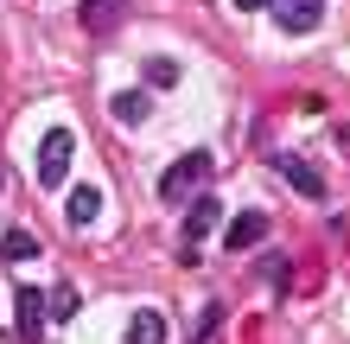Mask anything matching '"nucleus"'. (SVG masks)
Returning <instances> with one entry per match:
<instances>
[{
    "instance_id": "1",
    "label": "nucleus",
    "mask_w": 350,
    "mask_h": 344,
    "mask_svg": "<svg viewBox=\"0 0 350 344\" xmlns=\"http://www.w3.org/2000/svg\"><path fill=\"white\" fill-rule=\"evenodd\" d=\"M204 178H211V153H204V147H191L185 159H172V166L159 172V198L185 204V198H198V191H204Z\"/></svg>"
},
{
    "instance_id": "16",
    "label": "nucleus",
    "mask_w": 350,
    "mask_h": 344,
    "mask_svg": "<svg viewBox=\"0 0 350 344\" xmlns=\"http://www.w3.org/2000/svg\"><path fill=\"white\" fill-rule=\"evenodd\" d=\"M0 191H7V172H0Z\"/></svg>"
},
{
    "instance_id": "8",
    "label": "nucleus",
    "mask_w": 350,
    "mask_h": 344,
    "mask_svg": "<svg viewBox=\"0 0 350 344\" xmlns=\"http://www.w3.org/2000/svg\"><path fill=\"white\" fill-rule=\"evenodd\" d=\"M261 236H267V217H261V211H242V217L223 224V249H255Z\"/></svg>"
},
{
    "instance_id": "5",
    "label": "nucleus",
    "mask_w": 350,
    "mask_h": 344,
    "mask_svg": "<svg viewBox=\"0 0 350 344\" xmlns=\"http://www.w3.org/2000/svg\"><path fill=\"white\" fill-rule=\"evenodd\" d=\"M325 19V0H274V26L280 32H312Z\"/></svg>"
},
{
    "instance_id": "11",
    "label": "nucleus",
    "mask_w": 350,
    "mask_h": 344,
    "mask_svg": "<svg viewBox=\"0 0 350 344\" xmlns=\"http://www.w3.org/2000/svg\"><path fill=\"white\" fill-rule=\"evenodd\" d=\"M128 344H166V319H159L153 306H140L128 319Z\"/></svg>"
},
{
    "instance_id": "7",
    "label": "nucleus",
    "mask_w": 350,
    "mask_h": 344,
    "mask_svg": "<svg viewBox=\"0 0 350 344\" xmlns=\"http://www.w3.org/2000/svg\"><path fill=\"white\" fill-rule=\"evenodd\" d=\"M13 300H19V306H13L19 338H32V344H38V332H45V319H51V300H45V293H32V287H19Z\"/></svg>"
},
{
    "instance_id": "2",
    "label": "nucleus",
    "mask_w": 350,
    "mask_h": 344,
    "mask_svg": "<svg viewBox=\"0 0 350 344\" xmlns=\"http://www.w3.org/2000/svg\"><path fill=\"white\" fill-rule=\"evenodd\" d=\"M70 159H77V134H70V128H51L45 140H38V185L57 191V185L70 178Z\"/></svg>"
},
{
    "instance_id": "3",
    "label": "nucleus",
    "mask_w": 350,
    "mask_h": 344,
    "mask_svg": "<svg viewBox=\"0 0 350 344\" xmlns=\"http://www.w3.org/2000/svg\"><path fill=\"white\" fill-rule=\"evenodd\" d=\"M217 230V198H191V211H185V230H178V261H198V242Z\"/></svg>"
},
{
    "instance_id": "15",
    "label": "nucleus",
    "mask_w": 350,
    "mask_h": 344,
    "mask_svg": "<svg viewBox=\"0 0 350 344\" xmlns=\"http://www.w3.org/2000/svg\"><path fill=\"white\" fill-rule=\"evenodd\" d=\"M236 7H242V13H261V7H274V0H236Z\"/></svg>"
},
{
    "instance_id": "10",
    "label": "nucleus",
    "mask_w": 350,
    "mask_h": 344,
    "mask_svg": "<svg viewBox=\"0 0 350 344\" xmlns=\"http://www.w3.org/2000/svg\"><path fill=\"white\" fill-rule=\"evenodd\" d=\"M109 115L121 121V128H134V121H147V115H153V103H147V90H121L115 103H109Z\"/></svg>"
},
{
    "instance_id": "13",
    "label": "nucleus",
    "mask_w": 350,
    "mask_h": 344,
    "mask_svg": "<svg viewBox=\"0 0 350 344\" xmlns=\"http://www.w3.org/2000/svg\"><path fill=\"white\" fill-rule=\"evenodd\" d=\"M147 83L153 90H172L178 83V64H172V57H147Z\"/></svg>"
},
{
    "instance_id": "14",
    "label": "nucleus",
    "mask_w": 350,
    "mask_h": 344,
    "mask_svg": "<svg viewBox=\"0 0 350 344\" xmlns=\"http://www.w3.org/2000/svg\"><path fill=\"white\" fill-rule=\"evenodd\" d=\"M45 300H51V319H77V306H83V300H77V287H51Z\"/></svg>"
},
{
    "instance_id": "4",
    "label": "nucleus",
    "mask_w": 350,
    "mask_h": 344,
    "mask_svg": "<svg viewBox=\"0 0 350 344\" xmlns=\"http://www.w3.org/2000/svg\"><path fill=\"white\" fill-rule=\"evenodd\" d=\"M274 172L293 185L299 198H312V204H325V172L312 166V159H299V153H274Z\"/></svg>"
},
{
    "instance_id": "12",
    "label": "nucleus",
    "mask_w": 350,
    "mask_h": 344,
    "mask_svg": "<svg viewBox=\"0 0 350 344\" xmlns=\"http://www.w3.org/2000/svg\"><path fill=\"white\" fill-rule=\"evenodd\" d=\"M38 249H45V242H38L32 230H7L0 236V261H38Z\"/></svg>"
},
{
    "instance_id": "6",
    "label": "nucleus",
    "mask_w": 350,
    "mask_h": 344,
    "mask_svg": "<svg viewBox=\"0 0 350 344\" xmlns=\"http://www.w3.org/2000/svg\"><path fill=\"white\" fill-rule=\"evenodd\" d=\"M121 13H128V0H77V19H83V32L109 38L121 26Z\"/></svg>"
},
{
    "instance_id": "9",
    "label": "nucleus",
    "mask_w": 350,
    "mask_h": 344,
    "mask_svg": "<svg viewBox=\"0 0 350 344\" xmlns=\"http://www.w3.org/2000/svg\"><path fill=\"white\" fill-rule=\"evenodd\" d=\"M96 217H102V191H96V185H77L70 204H64V224H70V230H90Z\"/></svg>"
}]
</instances>
